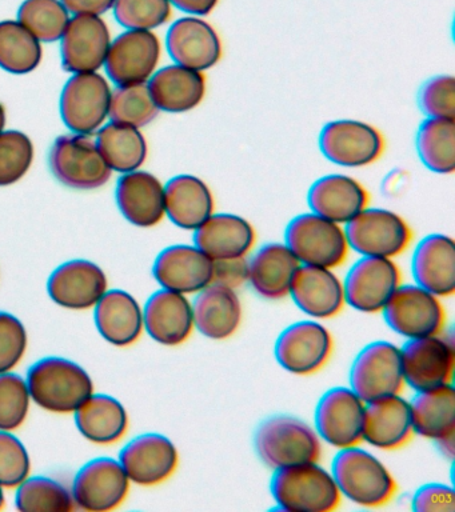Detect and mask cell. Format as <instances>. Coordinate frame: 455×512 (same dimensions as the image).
<instances>
[{
  "mask_svg": "<svg viewBox=\"0 0 455 512\" xmlns=\"http://www.w3.org/2000/svg\"><path fill=\"white\" fill-rule=\"evenodd\" d=\"M415 435L431 442L455 435V390L453 384L417 391L409 400Z\"/></svg>",
  "mask_w": 455,
  "mask_h": 512,
  "instance_id": "36",
  "label": "cell"
},
{
  "mask_svg": "<svg viewBox=\"0 0 455 512\" xmlns=\"http://www.w3.org/2000/svg\"><path fill=\"white\" fill-rule=\"evenodd\" d=\"M255 454L271 470L319 462L322 440L314 427L297 416L271 415L255 428Z\"/></svg>",
  "mask_w": 455,
  "mask_h": 512,
  "instance_id": "3",
  "label": "cell"
},
{
  "mask_svg": "<svg viewBox=\"0 0 455 512\" xmlns=\"http://www.w3.org/2000/svg\"><path fill=\"white\" fill-rule=\"evenodd\" d=\"M166 48L175 64L201 72L217 66L223 56L221 36L202 16L175 20L167 31Z\"/></svg>",
  "mask_w": 455,
  "mask_h": 512,
  "instance_id": "19",
  "label": "cell"
},
{
  "mask_svg": "<svg viewBox=\"0 0 455 512\" xmlns=\"http://www.w3.org/2000/svg\"><path fill=\"white\" fill-rule=\"evenodd\" d=\"M118 460L131 483L154 487L167 482L178 470L179 452L169 436L146 432L131 439Z\"/></svg>",
  "mask_w": 455,
  "mask_h": 512,
  "instance_id": "17",
  "label": "cell"
},
{
  "mask_svg": "<svg viewBox=\"0 0 455 512\" xmlns=\"http://www.w3.org/2000/svg\"><path fill=\"white\" fill-rule=\"evenodd\" d=\"M153 276L165 290L197 294L213 282V260L195 244H174L155 258Z\"/></svg>",
  "mask_w": 455,
  "mask_h": 512,
  "instance_id": "22",
  "label": "cell"
},
{
  "mask_svg": "<svg viewBox=\"0 0 455 512\" xmlns=\"http://www.w3.org/2000/svg\"><path fill=\"white\" fill-rule=\"evenodd\" d=\"M437 444L438 451L441 452L445 458L449 460H453L454 458V436H450V438L437 440L434 442Z\"/></svg>",
  "mask_w": 455,
  "mask_h": 512,
  "instance_id": "53",
  "label": "cell"
},
{
  "mask_svg": "<svg viewBox=\"0 0 455 512\" xmlns=\"http://www.w3.org/2000/svg\"><path fill=\"white\" fill-rule=\"evenodd\" d=\"M97 144L111 170L122 174L139 170L149 152L145 135L139 128L117 122L99 130Z\"/></svg>",
  "mask_w": 455,
  "mask_h": 512,
  "instance_id": "37",
  "label": "cell"
},
{
  "mask_svg": "<svg viewBox=\"0 0 455 512\" xmlns=\"http://www.w3.org/2000/svg\"><path fill=\"white\" fill-rule=\"evenodd\" d=\"M166 216L182 230L195 231L215 212L213 191L195 175H178L165 186Z\"/></svg>",
  "mask_w": 455,
  "mask_h": 512,
  "instance_id": "34",
  "label": "cell"
},
{
  "mask_svg": "<svg viewBox=\"0 0 455 512\" xmlns=\"http://www.w3.org/2000/svg\"><path fill=\"white\" fill-rule=\"evenodd\" d=\"M43 58L42 43L18 20L0 22V68L14 75L37 70Z\"/></svg>",
  "mask_w": 455,
  "mask_h": 512,
  "instance_id": "39",
  "label": "cell"
},
{
  "mask_svg": "<svg viewBox=\"0 0 455 512\" xmlns=\"http://www.w3.org/2000/svg\"><path fill=\"white\" fill-rule=\"evenodd\" d=\"M414 435L410 403L401 394L366 403L363 442L379 450L394 451L409 444Z\"/></svg>",
  "mask_w": 455,
  "mask_h": 512,
  "instance_id": "24",
  "label": "cell"
},
{
  "mask_svg": "<svg viewBox=\"0 0 455 512\" xmlns=\"http://www.w3.org/2000/svg\"><path fill=\"white\" fill-rule=\"evenodd\" d=\"M111 87L98 72L74 74L63 88L61 115L75 134L91 135L109 118Z\"/></svg>",
  "mask_w": 455,
  "mask_h": 512,
  "instance_id": "14",
  "label": "cell"
},
{
  "mask_svg": "<svg viewBox=\"0 0 455 512\" xmlns=\"http://www.w3.org/2000/svg\"><path fill=\"white\" fill-rule=\"evenodd\" d=\"M29 335L22 320L0 311V374L14 371L25 358Z\"/></svg>",
  "mask_w": 455,
  "mask_h": 512,
  "instance_id": "48",
  "label": "cell"
},
{
  "mask_svg": "<svg viewBox=\"0 0 455 512\" xmlns=\"http://www.w3.org/2000/svg\"><path fill=\"white\" fill-rule=\"evenodd\" d=\"M349 383L351 390L365 403L401 394L406 386L401 348L387 340L366 344L351 363Z\"/></svg>",
  "mask_w": 455,
  "mask_h": 512,
  "instance_id": "8",
  "label": "cell"
},
{
  "mask_svg": "<svg viewBox=\"0 0 455 512\" xmlns=\"http://www.w3.org/2000/svg\"><path fill=\"white\" fill-rule=\"evenodd\" d=\"M318 142L329 162L346 168L371 166L382 158L386 148L385 138L377 127L355 119L327 123Z\"/></svg>",
  "mask_w": 455,
  "mask_h": 512,
  "instance_id": "10",
  "label": "cell"
},
{
  "mask_svg": "<svg viewBox=\"0 0 455 512\" xmlns=\"http://www.w3.org/2000/svg\"><path fill=\"white\" fill-rule=\"evenodd\" d=\"M71 15L101 16L113 10L115 0H61Z\"/></svg>",
  "mask_w": 455,
  "mask_h": 512,
  "instance_id": "51",
  "label": "cell"
},
{
  "mask_svg": "<svg viewBox=\"0 0 455 512\" xmlns=\"http://www.w3.org/2000/svg\"><path fill=\"white\" fill-rule=\"evenodd\" d=\"M194 328L211 340H226L242 323V304L237 291L211 283L195 294Z\"/></svg>",
  "mask_w": 455,
  "mask_h": 512,
  "instance_id": "32",
  "label": "cell"
},
{
  "mask_svg": "<svg viewBox=\"0 0 455 512\" xmlns=\"http://www.w3.org/2000/svg\"><path fill=\"white\" fill-rule=\"evenodd\" d=\"M249 263L246 258L213 260V282L237 291L247 282Z\"/></svg>",
  "mask_w": 455,
  "mask_h": 512,
  "instance_id": "50",
  "label": "cell"
},
{
  "mask_svg": "<svg viewBox=\"0 0 455 512\" xmlns=\"http://www.w3.org/2000/svg\"><path fill=\"white\" fill-rule=\"evenodd\" d=\"M31 396L26 378L17 372L0 374V430L15 431L29 416Z\"/></svg>",
  "mask_w": 455,
  "mask_h": 512,
  "instance_id": "44",
  "label": "cell"
},
{
  "mask_svg": "<svg viewBox=\"0 0 455 512\" xmlns=\"http://www.w3.org/2000/svg\"><path fill=\"white\" fill-rule=\"evenodd\" d=\"M111 42L110 28L101 16L74 15L61 38L63 68L73 74L97 72Z\"/></svg>",
  "mask_w": 455,
  "mask_h": 512,
  "instance_id": "21",
  "label": "cell"
},
{
  "mask_svg": "<svg viewBox=\"0 0 455 512\" xmlns=\"http://www.w3.org/2000/svg\"><path fill=\"white\" fill-rule=\"evenodd\" d=\"M350 250L361 256L394 259L410 247L413 230L398 212L369 208L345 226Z\"/></svg>",
  "mask_w": 455,
  "mask_h": 512,
  "instance_id": "7",
  "label": "cell"
},
{
  "mask_svg": "<svg viewBox=\"0 0 455 512\" xmlns=\"http://www.w3.org/2000/svg\"><path fill=\"white\" fill-rule=\"evenodd\" d=\"M345 303L363 314H378L401 284L394 259L361 256L343 280Z\"/></svg>",
  "mask_w": 455,
  "mask_h": 512,
  "instance_id": "15",
  "label": "cell"
},
{
  "mask_svg": "<svg viewBox=\"0 0 455 512\" xmlns=\"http://www.w3.org/2000/svg\"><path fill=\"white\" fill-rule=\"evenodd\" d=\"M34 144L21 131L0 132V187L25 178L34 162Z\"/></svg>",
  "mask_w": 455,
  "mask_h": 512,
  "instance_id": "43",
  "label": "cell"
},
{
  "mask_svg": "<svg viewBox=\"0 0 455 512\" xmlns=\"http://www.w3.org/2000/svg\"><path fill=\"white\" fill-rule=\"evenodd\" d=\"M257 232L249 220L230 212H214L194 231V244L211 260L246 258Z\"/></svg>",
  "mask_w": 455,
  "mask_h": 512,
  "instance_id": "28",
  "label": "cell"
},
{
  "mask_svg": "<svg viewBox=\"0 0 455 512\" xmlns=\"http://www.w3.org/2000/svg\"><path fill=\"white\" fill-rule=\"evenodd\" d=\"M370 194L358 179L343 174L322 176L307 194L311 212L345 226L369 207Z\"/></svg>",
  "mask_w": 455,
  "mask_h": 512,
  "instance_id": "26",
  "label": "cell"
},
{
  "mask_svg": "<svg viewBox=\"0 0 455 512\" xmlns=\"http://www.w3.org/2000/svg\"><path fill=\"white\" fill-rule=\"evenodd\" d=\"M283 243L299 263L330 270L341 267L350 252L345 227L311 211L290 220Z\"/></svg>",
  "mask_w": 455,
  "mask_h": 512,
  "instance_id": "5",
  "label": "cell"
},
{
  "mask_svg": "<svg viewBox=\"0 0 455 512\" xmlns=\"http://www.w3.org/2000/svg\"><path fill=\"white\" fill-rule=\"evenodd\" d=\"M330 472L341 495L358 506L382 507L397 494V480L389 468L359 446L339 448Z\"/></svg>",
  "mask_w": 455,
  "mask_h": 512,
  "instance_id": "2",
  "label": "cell"
},
{
  "mask_svg": "<svg viewBox=\"0 0 455 512\" xmlns=\"http://www.w3.org/2000/svg\"><path fill=\"white\" fill-rule=\"evenodd\" d=\"M411 275L417 286L438 298L455 292V242L449 235L430 234L417 244L411 258Z\"/></svg>",
  "mask_w": 455,
  "mask_h": 512,
  "instance_id": "27",
  "label": "cell"
},
{
  "mask_svg": "<svg viewBox=\"0 0 455 512\" xmlns=\"http://www.w3.org/2000/svg\"><path fill=\"white\" fill-rule=\"evenodd\" d=\"M94 323L99 335L115 347L137 343L143 331V310L130 292L107 290L94 306Z\"/></svg>",
  "mask_w": 455,
  "mask_h": 512,
  "instance_id": "30",
  "label": "cell"
},
{
  "mask_svg": "<svg viewBox=\"0 0 455 512\" xmlns=\"http://www.w3.org/2000/svg\"><path fill=\"white\" fill-rule=\"evenodd\" d=\"M169 2L171 6L185 12L186 15L205 18L218 7L221 0H169Z\"/></svg>",
  "mask_w": 455,
  "mask_h": 512,
  "instance_id": "52",
  "label": "cell"
},
{
  "mask_svg": "<svg viewBox=\"0 0 455 512\" xmlns=\"http://www.w3.org/2000/svg\"><path fill=\"white\" fill-rule=\"evenodd\" d=\"M5 503H6L5 488L0 486V510H2L3 507H5Z\"/></svg>",
  "mask_w": 455,
  "mask_h": 512,
  "instance_id": "55",
  "label": "cell"
},
{
  "mask_svg": "<svg viewBox=\"0 0 455 512\" xmlns=\"http://www.w3.org/2000/svg\"><path fill=\"white\" fill-rule=\"evenodd\" d=\"M31 472V458L25 443L13 431L0 430V486L17 488Z\"/></svg>",
  "mask_w": 455,
  "mask_h": 512,
  "instance_id": "46",
  "label": "cell"
},
{
  "mask_svg": "<svg viewBox=\"0 0 455 512\" xmlns=\"http://www.w3.org/2000/svg\"><path fill=\"white\" fill-rule=\"evenodd\" d=\"M31 400L53 414H74L91 394L94 382L81 364L62 356L37 360L26 374Z\"/></svg>",
  "mask_w": 455,
  "mask_h": 512,
  "instance_id": "1",
  "label": "cell"
},
{
  "mask_svg": "<svg viewBox=\"0 0 455 512\" xmlns=\"http://www.w3.org/2000/svg\"><path fill=\"white\" fill-rule=\"evenodd\" d=\"M147 86L159 111L182 114L201 106L206 96L207 80L205 72L174 63L155 71Z\"/></svg>",
  "mask_w": 455,
  "mask_h": 512,
  "instance_id": "33",
  "label": "cell"
},
{
  "mask_svg": "<svg viewBox=\"0 0 455 512\" xmlns=\"http://www.w3.org/2000/svg\"><path fill=\"white\" fill-rule=\"evenodd\" d=\"M162 44L153 31L127 30L111 42L105 62L118 86L149 82L161 62Z\"/></svg>",
  "mask_w": 455,
  "mask_h": 512,
  "instance_id": "16",
  "label": "cell"
},
{
  "mask_svg": "<svg viewBox=\"0 0 455 512\" xmlns=\"http://www.w3.org/2000/svg\"><path fill=\"white\" fill-rule=\"evenodd\" d=\"M15 490V507L22 512H69L75 508L70 488L49 476H29Z\"/></svg>",
  "mask_w": 455,
  "mask_h": 512,
  "instance_id": "40",
  "label": "cell"
},
{
  "mask_svg": "<svg viewBox=\"0 0 455 512\" xmlns=\"http://www.w3.org/2000/svg\"><path fill=\"white\" fill-rule=\"evenodd\" d=\"M131 482L118 459L101 456L83 464L71 486L75 508L89 512H107L122 506Z\"/></svg>",
  "mask_w": 455,
  "mask_h": 512,
  "instance_id": "12",
  "label": "cell"
},
{
  "mask_svg": "<svg viewBox=\"0 0 455 512\" xmlns=\"http://www.w3.org/2000/svg\"><path fill=\"white\" fill-rule=\"evenodd\" d=\"M49 164L55 178L74 190H97L109 182L113 172L103 159L97 140L75 132L55 140Z\"/></svg>",
  "mask_w": 455,
  "mask_h": 512,
  "instance_id": "6",
  "label": "cell"
},
{
  "mask_svg": "<svg viewBox=\"0 0 455 512\" xmlns=\"http://www.w3.org/2000/svg\"><path fill=\"white\" fill-rule=\"evenodd\" d=\"M169 0H115L114 16L127 30L153 31L173 16Z\"/></svg>",
  "mask_w": 455,
  "mask_h": 512,
  "instance_id": "45",
  "label": "cell"
},
{
  "mask_svg": "<svg viewBox=\"0 0 455 512\" xmlns=\"http://www.w3.org/2000/svg\"><path fill=\"white\" fill-rule=\"evenodd\" d=\"M411 510L415 512H454L453 487L445 483H426L414 492Z\"/></svg>",
  "mask_w": 455,
  "mask_h": 512,
  "instance_id": "49",
  "label": "cell"
},
{
  "mask_svg": "<svg viewBox=\"0 0 455 512\" xmlns=\"http://www.w3.org/2000/svg\"><path fill=\"white\" fill-rule=\"evenodd\" d=\"M382 315L390 330L406 339L441 335L446 324L441 298L415 283L399 284Z\"/></svg>",
  "mask_w": 455,
  "mask_h": 512,
  "instance_id": "9",
  "label": "cell"
},
{
  "mask_svg": "<svg viewBox=\"0 0 455 512\" xmlns=\"http://www.w3.org/2000/svg\"><path fill=\"white\" fill-rule=\"evenodd\" d=\"M109 290L106 272L97 263L74 259L61 264L47 280V294L59 307L71 311L94 308Z\"/></svg>",
  "mask_w": 455,
  "mask_h": 512,
  "instance_id": "20",
  "label": "cell"
},
{
  "mask_svg": "<svg viewBox=\"0 0 455 512\" xmlns=\"http://www.w3.org/2000/svg\"><path fill=\"white\" fill-rule=\"evenodd\" d=\"M366 403L350 387H333L319 398L314 410V430L319 438L339 448L363 442Z\"/></svg>",
  "mask_w": 455,
  "mask_h": 512,
  "instance_id": "13",
  "label": "cell"
},
{
  "mask_svg": "<svg viewBox=\"0 0 455 512\" xmlns=\"http://www.w3.org/2000/svg\"><path fill=\"white\" fill-rule=\"evenodd\" d=\"M61 0H25L19 7L18 22L41 43L61 40L71 16Z\"/></svg>",
  "mask_w": 455,
  "mask_h": 512,
  "instance_id": "41",
  "label": "cell"
},
{
  "mask_svg": "<svg viewBox=\"0 0 455 512\" xmlns=\"http://www.w3.org/2000/svg\"><path fill=\"white\" fill-rule=\"evenodd\" d=\"M289 296L303 314L319 320L341 314L346 304L342 280L333 270L305 264L299 266Z\"/></svg>",
  "mask_w": 455,
  "mask_h": 512,
  "instance_id": "25",
  "label": "cell"
},
{
  "mask_svg": "<svg viewBox=\"0 0 455 512\" xmlns=\"http://www.w3.org/2000/svg\"><path fill=\"white\" fill-rule=\"evenodd\" d=\"M75 426L83 438L99 446L119 442L129 430V412L109 394H91L74 412Z\"/></svg>",
  "mask_w": 455,
  "mask_h": 512,
  "instance_id": "35",
  "label": "cell"
},
{
  "mask_svg": "<svg viewBox=\"0 0 455 512\" xmlns=\"http://www.w3.org/2000/svg\"><path fill=\"white\" fill-rule=\"evenodd\" d=\"M270 492L279 510L286 512H330L342 499L333 475L318 462L274 470Z\"/></svg>",
  "mask_w": 455,
  "mask_h": 512,
  "instance_id": "4",
  "label": "cell"
},
{
  "mask_svg": "<svg viewBox=\"0 0 455 512\" xmlns=\"http://www.w3.org/2000/svg\"><path fill=\"white\" fill-rule=\"evenodd\" d=\"M399 348L403 379L415 392L445 386L453 380L454 348L441 336L407 339Z\"/></svg>",
  "mask_w": 455,
  "mask_h": 512,
  "instance_id": "18",
  "label": "cell"
},
{
  "mask_svg": "<svg viewBox=\"0 0 455 512\" xmlns=\"http://www.w3.org/2000/svg\"><path fill=\"white\" fill-rule=\"evenodd\" d=\"M117 203L127 222L134 226H158L166 216L165 186L150 172H127L117 184Z\"/></svg>",
  "mask_w": 455,
  "mask_h": 512,
  "instance_id": "29",
  "label": "cell"
},
{
  "mask_svg": "<svg viewBox=\"0 0 455 512\" xmlns=\"http://www.w3.org/2000/svg\"><path fill=\"white\" fill-rule=\"evenodd\" d=\"M142 310L143 328L162 346H181L193 334V306L187 295L161 288L149 296Z\"/></svg>",
  "mask_w": 455,
  "mask_h": 512,
  "instance_id": "23",
  "label": "cell"
},
{
  "mask_svg": "<svg viewBox=\"0 0 455 512\" xmlns=\"http://www.w3.org/2000/svg\"><path fill=\"white\" fill-rule=\"evenodd\" d=\"M158 112L147 83L118 86L111 94L109 116L113 122L141 128L153 122Z\"/></svg>",
  "mask_w": 455,
  "mask_h": 512,
  "instance_id": "42",
  "label": "cell"
},
{
  "mask_svg": "<svg viewBox=\"0 0 455 512\" xmlns=\"http://www.w3.org/2000/svg\"><path fill=\"white\" fill-rule=\"evenodd\" d=\"M6 126V110L5 106H3L2 103H0V132L5 130Z\"/></svg>",
  "mask_w": 455,
  "mask_h": 512,
  "instance_id": "54",
  "label": "cell"
},
{
  "mask_svg": "<svg viewBox=\"0 0 455 512\" xmlns=\"http://www.w3.org/2000/svg\"><path fill=\"white\" fill-rule=\"evenodd\" d=\"M419 108L427 118L455 119V78L437 75L422 84Z\"/></svg>",
  "mask_w": 455,
  "mask_h": 512,
  "instance_id": "47",
  "label": "cell"
},
{
  "mask_svg": "<svg viewBox=\"0 0 455 512\" xmlns=\"http://www.w3.org/2000/svg\"><path fill=\"white\" fill-rule=\"evenodd\" d=\"M333 348L334 340L329 328L317 320H301L290 324L278 335L274 356L283 370L306 376L326 366Z\"/></svg>",
  "mask_w": 455,
  "mask_h": 512,
  "instance_id": "11",
  "label": "cell"
},
{
  "mask_svg": "<svg viewBox=\"0 0 455 512\" xmlns=\"http://www.w3.org/2000/svg\"><path fill=\"white\" fill-rule=\"evenodd\" d=\"M415 146L423 166L450 175L455 171V119L426 118L418 128Z\"/></svg>",
  "mask_w": 455,
  "mask_h": 512,
  "instance_id": "38",
  "label": "cell"
},
{
  "mask_svg": "<svg viewBox=\"0 0 455 512\" xmlns=\"http://www.w3.org/2000/svg\"><path fill=\"white\" fill-rule=\"evenodd\" d=\"M249 263V282L255 294L263 299L281 300L289 296L297 274L299 260L285 243H266L254 252Z\"/></svg>",
  "mask_w": 455,
  "mask_h": 512,
  "instance_id": "31",
  "label": "cell"
}]
</instances>
